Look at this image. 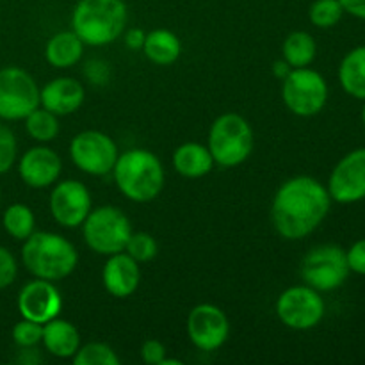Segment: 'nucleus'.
<instances>
[{
	"label": "nucleus",
	"instance_id": "1a4fd4ad",
	"mask_svg": "<svg viewBox=\"0 0 365 365\" xmlns=\"http://www.w3.org/2000/svg\"><path fill=\"white\" fill-rule=\"evenodd\" d=\"M39 107V88L29 71L18 66L0 70V120H25Z\"/></svg>",
	"mask_w": 365,
	"mask_h": 365
},
{
	"label": "nucleus",
	"instance_id": "f257e3e1",
	"mask_svg": "<svg viewBox=\"0 0 365 365\" xmlns=\"http://www.w3.org/2000/svg\"><path fill=\"white\" fill-rule=\"evenodd\" d=\"M328 189L309 175L287 178L274 192L271 221L287 241H298L312 234L330 212Z\"/></svg>",
	"mask_w": 365,
	"mask_h": 365
},
{
	"label": "nucleus",
	"instance_id": "dca6fc26",
	"mask_svg": "<svg viewBox=\"0 0 365 365\" xmlns=\"http://www.w3.org/2000/svg\"><path fill=\"white\" fill-rule=\"evenodd\" d=\"M63 160L48 146H34L21 155L18 173L25 185L32 189L50 187L59 178Z\"/></svg>",
	"mask_w": 365,
	"mask_h": 365
},
{
	"label": "nucleus",
	"instance_id": "f03ea898",
	"mask_svg": "<svg viewBox=\"0 0 365 365\" xmlns=\"http://www.w3.org/2000/svg\"><path fill=\"white\" fill-rule=\"evenodd\" d=\"M21 262L34 278L59 282L73 273L78 253L61 234L32 232L21 246Z\"/></svg>",
	"mask_w": 365,
	"mask_h": 365
},
{
	"label": "nucleus",
	"instance_id": "c85d7f7f",
	"mask_svg": "<svg viewBox=\"0 0 365 365\" xmlns=\"http://www.w3.org/2000/svg\"><path fill=\"white\" fill-rule=\"evenodd\" d=\"M157 241L148 232H132L123 252L128 253L135 262H150L157 255Z\"/></svg>",
	"mask_w": 365,
	"mask_h": 365
},
{
	"label": "nucleus",
	"instance_id": "5701e85b",
	"mask_svg": "<svg viewBox=\"0 0 365 365\" xmlns=\"http://www.w3.org/2000/svg\"><path fill=\"white\" fill-rule=\"evenodd\" d=\"M339 81L348 95L365 100V45L346 53L339 66Z\"/></svg>",
	"mask_w": 365,
	"mask_h": 365
},
{
	"label": "nucleus",
	"instance_id": "aec40b11",
	"mask_svg": "<svg viewBox=\"0 0 365 365\" xmlns=\"http://www.w3.org/2000/svg\"><path fill=\"white\" fill-rule=\"evenodd\" d=\"M173 168L185 178H202L214 168L209 146L200 143H184L173 152Z\"/></svg>",
	"mask_w": 365,
	"mask_h": 365
},
{
	"label": "nucleus",
	"instance_id": "2f4dec72",
	"mask_svg": "<svg viewBox=\"0 0 365 365\" xmlns=\"http://www.w3.org/2000/svg\"><path fill=\"white\" fill-rule=\"evenodd\" d=\"M18 274V264L13 253L7 248L0 246V291L9 287Z\"/></svg>",
	"mask_w": 365,
	"mask_h": 365
},
{
	"label": "nucleus",
	"instance_id": "72a5a7b5",
	"mask_svg": "<svg viewBox=\"0 0 365 365\" xmlns=\"http://www.w3.org/2000/svg\"><path fill=\"white\" fill-rule=\"evenodd\" d=\"M349 271L356 274H365V239L353 242L351 248L346 252Z\"/></svg>",
	"mask_w": 365,
	"mask_h": 365
},
{
	"label": "nucleus",
	"instance_id": "4468645a",
	"mask_svg": "<svg viewBox=\"0 0 365 365\" xmlns=\"http://www.w3.org/2000/svg\"><path fill=\"white\" fill-rule=\"evenodd\" d=\"M327 189L337 203H356L365 198V148L353 150L335 164Z\"/></svg>",
	"mask_w": 365,
	"mask_h": 365
},
{
	"label": "nucleus",
	"instance_id": "4be33fe9",
	"mask_svg": "<svg viewBox=\"0 0 365 365\" xmlns=\"http://www.w3.org/2000/svg\"><path fill=\"white\" fill-rule=\"evenodd\" d=\"M143 52L157 66H170L180 57L182 43L175 32L168 29H155L145 36Z\"/></svg>",
	"mask_w": 365,
	"mask_h": 365
},
{
	"label": "nucleus",
	"instance_id": "c9c22d12",
	"mask_svg": "<svg viewBox=\"0 0 365 365\" xmlns=\"http://www.w3.org/2000/svg\"><path fill=\"white\" fill-rule=\"evenodd\" d=\"M145 32L139 31V29H130V31L125 32V45L130 50H139L143 48V43H145Z\"/></svg>",
	"mask_w": 365,
	"mask_h": 365
},
{
	"label": "nucleus",
	"instance_id": "a211bd4d",
	"mask_svg": "<svg viewBox=\"0 0 365 365\" xmlns=\"http://www.w3.org/2000/svg\"><path fill=\"white\" fill-rule=\"evenodd\" d=\"M102 282L106 291L114 298H128L134 294L141 282V269L128 253L120 252L109 255L102 271Z\"/></svg>",
	"mask_w": 365,
	"mask_h": 365
},
{
	"label": "nucleus",
	"instance_id": "393cba45",
	"mask_svg": "<svg viewBox=\"0 0 365 365\" xmlns=\"http://www.w3.org/2000/svg\"><path fill=\"white\" fill-rule=\"evenodd\" d=\"M4 230L16 241H25L34 232L36 217L31 207L25 203H13L4 210L2 216Z\"/></svg>",
	"mask_w": 365,
	"mask_h": 365
},
{
	"label": "nucleus",
	"instance_id": "ddd939ff",
	"mask_svg": "<svg viewBox=\"0 0 365 365\" xmlns=\"http://www.w3.org/2000/svg\"><path fill=\"white\" fill-rule=\"evenodd\" d=\"M230 334L228 317L212 303H200L189 312L187 335L192 346L202 351H216L227 342Z\"/></svg>",
	"mask_w": 365,
	"mask_h": 365
},
{
	"label": "nucleus",
	"instance_id": "412c9836",
	"mask_svg": "<svg viewBox=\"0 0 365 365\" xmlns=\"http://www.w3.org/2000/svg\"><path fill=\"white\" fill-rule=\"evenodd\" d=\"M84 43L73 31H61L48 39L45 46L46 63L53 68H71L82 59Z\"/></svg>",
	"mask_w": 365,
	"mask_h": 365
},
{
	"label": "nucleus",
	"instance_id": "f3484780",
	"mask_svg": "<svg viewBox=\"0 0 365 365\" xmlns=\"http://www.w3.org/2000/svg\"><path fill=\"white\" fill-rule=\"evenodd\" d=\"M86 98L82 82L71 77H59L39 89V106L56 116H68L77 113Z\"/></svg>",
	"mask_w": 365,
	"mask_h": 365
},
{
	"label": "nucleus",
	"instance_id": "2eb2a0df",
	"mask_svg": "<svg viewBox=\"0 0 365 365\" xmlns=\"http://www.w3.org/2000/svg\"><path fill=\"white\" fill-rule=\"evenodd\" d=\"M16 305L24 319L45 324L59 316L63 309V298L53 282L36 278L21 287Z\"/></svg>",
	"mask_w": 365,
	"mask_h": 365
},
{
	"label": "nucleus",
	"instance_id": "20e7f679",
	"mask_svg": "<svg viewBox=\"0 0 365 365\" xmlns=\"http://www.w3.org/2000/svg\"><path fill=\"white\" fill-rule=\"evenodd\" d=\"M127 20L123 0H78L71 13V31L84 45L106 46L123 34Z\"/></svg>",
	"mask_w": 365,
	"mask_h": 365
},
{
	"label": "nucleus",
	"instance_id": "c756f323",
	"mask_svg": "<svg viewBox=\"0 0 365 365\" xmlns=\"http://www.w3.org/2000/svg\"><path fill=\"white\" fill-rule=\"evenodd\" d=\"M13 342L21 349L27 348H36L38 344H41L43 339V324L34 323V321H29L21 317L20 323H16L13 327Z\"/></svg>",
	"mask_w": 365,
	"mask_h": 365
},
{
	"label": "nucleus",
	"instance_id": "7c9ffc66",
	"mask_svg": "<svg viewBox=\"0 0 365 365\" xmlns=\"http://www.w3.org/2000/svg\"><path fill=\"white\" fill-rule=\"evenodd\" d=\"M16 138L7 127L0 125V175L7 173L16 160Z\"/></svg>",
	"mask_w": 365,
	"mask_h": 365
},
{
	"label": "nucleus",
	"instance_id": "6ab92c4d",
	"mask_svg": "<svg viewBox=\"0 0 365 365\" xmlns=\"http://www.w3.org/2000/svg\"><path fill=\"white\" fill-rule=\"evenodd\" d=\"M41 344L50 355L57 359H73L77 349L81 348V334L75 324L57 316L43 324Z\"/></svg>",
	"mask_w": 365,
	"mask_h": 365
},
{
	"label": "nucleus",
	"instance_id": "e433bc0d",
	"mask_svg": "<svg viewBox=\"0 0 365 365\" xmlns=\"http://www.w3.org/2000/svg\"><path fill=\"white\" fill-rule=\"evenodd\" d=\"M292 68L289 66L287 63H285V61H277V63L273 64V71H274V75H277L278 78H280V81H284L285 77H287L289 75V71H291Z\"/></svg>",
	"mask_w": 365,
	"mask_h": 365
},
{
	"label": "nucleus",
	"instance_id": "423d86ee",
	"mask_svg": "<svg viewBox=\"0 0 365 365\" xmlns=\"http://www.w3.org/2000/svg\"><path fill=\"white\" fill-rule=\"evenodd\" d=\"M81 227L88 248L106 257L123 252L132 234L127 214L113 205L91 209Z\"/></svg>",
	"mask_w": 365,
	"mask_h": 365
},
{
	"label": "nucleus",
	"instance_id": "9d476101",
	"mask_svg": "<svg viewBox=\"0 0 365 365\" xmlns=\"http://www.w3.org/2000/svg\"><path fill=\"white\" fill-rule=\"evenodd\" d=\"M118 155L120 153H118L116 143L106 132H78L70 143L71 163L91 177H106L113 173Z\"/></svg>",
	"mask_w": 365,
	"mask_h": 365
},
{
	"label": "nucleus",
	"instance_id": "a878e982",
	"mask_svg": "<svg viewBox=\"0 0 365 365\" xmlns=\"http://www.w3.org/2000/svg\"><path fill=\"white\" fill-rule=\"evenodd\" d=\"M25 130L34 141L50 143L59 134V120L45 107H38L25 118Z\"/></svg>",
	"mask_w": 365,
	"mask_h": 365
},
{
	"label": "nucleus",
	"instance_id": "39448f33",
	"mask_svg": "<svg viewBox=\"0 0 365 365\" xmlns=\"http://www.w3.org/2000/svg\"><path fill=\"white\" fill-rule=\"evenodd\" d=\"M207 146L217 166H241L253 152L252 125L237 113L221 114L210 125Z\"/></svg>",
	"mask_w": 365,
	"mask_h": 365
},
{
	"label": "nucleus",
	"instance_id": "bb28decb",
	"mask_svg": "<svg viewBox=\"0 0 365 365\" xmlns=\"http://www.w3.org/2000/svg\"><path fill=\"white\" fill-rule=\"evenodd\" d=\"M75 365H120V356L106 342L81 344L73 355Z\"/></svg>",
	"mask_w": 365,
	"mask_h": 365
},
{
	"label": "nucleus",
	"instance_id": "0eeeda50",
	"mask_svg": "<svg viewBox=\"0 0 365 365\" xmlns=\"http://www.w3.org/2000/svg\"><path fill=\"white\" fill-rule=\"evenodd\" d=\"M282 100L296 116H316L328 102V84L312 68H292L282 81Z\"/></svg>",
	"mask_w": 365,
	"mask_h": 365
},
{
	"label": "nucleus",
	"instance_id": "4c0bfd02",
	"mask_svg": "<svg viewBox=\"0 0 365 365\" xmlns=\"http://www.w3.org/2000/svg\"><path fill=\"white\" fill-rule=\"evenodd\" d=\"M160 365H182V362L180 360H177V359H164L163 362H160Z\"/></svg>",
	"mask_w": 365,
	"mask_h": 365
},
{
	"label": "nucleus",
	"instance_id": "58836bf2",
	"mask_svg": "<svg viewBox=\"0 0 365 365\" xmlns=\"http://www.w3.org/2000/svg\"><path fill=\"white\" fill-rule=\"evenodd\" d=\"M362 123H364V127H365V103H364V109H362Z\"/></svg>",
	"mask_w": 365,
	"mask_h": 365
},
{
	"label": "nucleus",
	"instance_id": "473e14b6",
	"mask_svg": "<svg viewBox=\"0 0 365 365\" xmlns=\"http://www.w3.org/2000/svg\"><path fill=\"white\" fill-rule=\"evenodd\" d=\"M141 359L148 365H160V362L166 359V346L157 339H148L141 346Z\"/></svg>",
	"mask_w": 365,
	"mask_h": 365
},
{
	"label": "nucleus",
	"instance_id": "f8f14e48",
	"mask_svg": "<svg viewBox=\"0 0 365 365\" xmlns=\"http://www.w3.org/2000/svg\"><path fill=\"white\" fill-rule=\"evenodd\" d=\"M50 212L57 225L77 228L93 209L91 192L78 180H61L50 192Z\"/></svg>",
	"mask_w": 365,
	"mask_h": 365
},
{
	"label": "nucleus",
	"instance_id": "cd10ccee",
	"mask_svg": "<svg viewBox=\"0 0 365 365\" xmlns=\"http://www.w3.org/2000/svg\"><path fill=\"white\" fill-rule=\"evenodd\" d=\"M344 9L339 0H316L309 9V18L316 27L330 29L341 21Z\"/></svg>",
	"mask_w": 365,
	"mask_h": 365
},
{
	"label": "nucleus",
	"instance_id": "ea45409f",
	"mask_svg": "<svg viewBox=\"0 0 365 365\" xmlns=\"http://www.w3.org/2000/svg\"><path fill=\"white\" fill-rule=\"evenodd\" d=\"M0 200H2V192H0Z\"/></svg>",
	"mask_w": 365,
	"mask_h": 365
},
{
	"label": "nucleus",
	"instance_id": "6e6552de",
	"mask_svg": "<svg viewBox=\"0 0 365 365\" xmlns=\"http://www.w3.org/2000/svg\"><path fill=\"white\" fill-rule=\"evenodd\" d=\"M299 273L309 287L319 292H330L344 285L351 271L346 250L337 245H321L303 257Z\"/></svg>",
	"mask_w": 365,
	"mask_h": 365
},
{
	"label": "nucleus",
	"instance_id": "9b49d317",
	"mask_svg": "<svg viewBox=\"0 0 365 365\" xmlns=\"http://www.w3.org/2000/svg\"><path fill=\"white\" fill-rule=\"evenodd\" d=\"M277 316L282 323L292 330H310L317 327L324 317V299L319 291L309 285H294L278 296Z\"/></svg>",
	"mask_w": 365,
	"mask_h": 365
},
{
	"label": "nucleus",
	"instance_id": "f704fd0d",
	"mask_svg": "<svg viewBox=\"0 0 365 365\" xmlns=\"http://www.w3.org/2000/svg\"><path fill=\"white\" fill-rule=\"evenodd\" d=\"M344 13L351 14V16L365 20V0H339Z\"/></svg>",
	"mask_w": 365,
	"mask_h": 365
},
{
	"label": "nucleus",
	"instance_id": "b1692460",
	"mask_svg": "<svg viewBox=\"0 0 365 365\" xmlns=\"http://www.w3.org/2000/svg\"><path fill=\"white\" fill-rule=\"evenodd\" d=\"M317 43L312 34L305 31H294L285 38L282 45V56L291 68L310 66L316 59Z\"/></svg>",
	"mask_w": 365,
	"mask_h": 365
},
{
	"label": "nucleus",
	"instance_id": "7ed1b4c3",
	"mask_svg": "<svg viewBox=\"0 0 365 365\" xmlns=\"http://www.w3.org/2000/svg\"><path fill=\"white\" fill-rule=\"evenodd\" d=\"M113 177L121 195L135 203L152 202L164 187L163 163L145 148H132L118 155Z\"/></svg>",
	"mask_w": 365,
	"mask_h": 365
}]
</instances>
